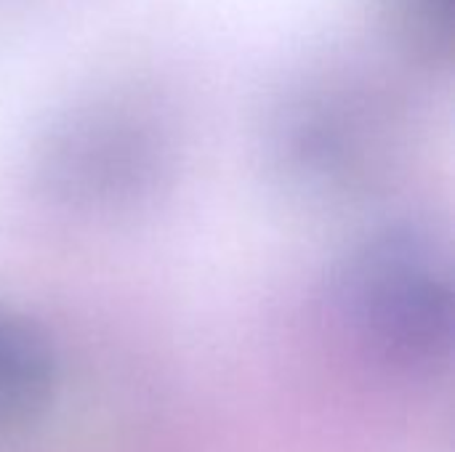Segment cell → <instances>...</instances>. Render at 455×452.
I'll return each mask as SVG.
<instances>
[{
	"instance_id": "obj_2",
	"label": "cell",
	"mask_w": 455,
	"mask_h": 452,
	"mask_svg": "<svg viewBox=\"0 0 455 452\" xmlns=\"http://www.w3.org/2000/svg\"><path fill=\"white\" fill-rule=\"evenodd\" d=\"M328 296L347 341L381 373L429 381L451 368L453 264L435 229L405 221L371 229L339 258Z\"/></svg>"
},
{
	"instance_id": "obj_1",
	"label": "cell",
	"mask_w": 455,
	"mask_h": 452,
	"mask_svg": "<svg viewBox=\"0 0 455 452\" xmlns=\"http://www.w3.org/2000/svg\"><path fill=\"white\" fill-rule=\"evenodd\" d=\"M413 107L381 67L323 59L296 72L264 120V157L280 186L320 208L381 197L413 157Z\"/></svg>"
},
{
	"instance_id": "obj_5",
	"label": "cell",
	"mask_w": 455,
	"mask_h": 452,
	"mask_svg": "<svg viewBox=\"0 0 455 452\" xmlns=\"http://www.w3.org/2000/svg\"><path fill=\"white\" fill-rule=\"evenodd\" d=\"M455 0H376V16L395 59L424 75L453 64Z\"/></svg>"
},
{
	"instance_id": "obj_3",
	"label": "cell",
	"mask_w": 455,
	"mask_h": 452,
	"mask_svg": "<svg viewBox=\"0 0 455 452\" xmlns=\"http://www.w3.org/2000/svg\"><path fill=\"white\" fill-rule=\"evenodd\" d=\"M176 123L136 88H104L61 109L32 155V186L51 210L120 221L147 210L176 173Z\"/></svg>"
},
{
	"instance_id": "obj_4",
	"label": "cell",
	"mask_w": 455,
	"mask_h": 452,
	"mask_svg": "<svg viewBox=\"0 0 455 452\" xmlns=\"http://www.w3.org/2000/svg\"><path fill=\"white\" fill-rule=\"evenodd\" d=\"M61 368L48 330L0 301V440L35 429L53 408Z\"/></svg>"
}]
</instances>
